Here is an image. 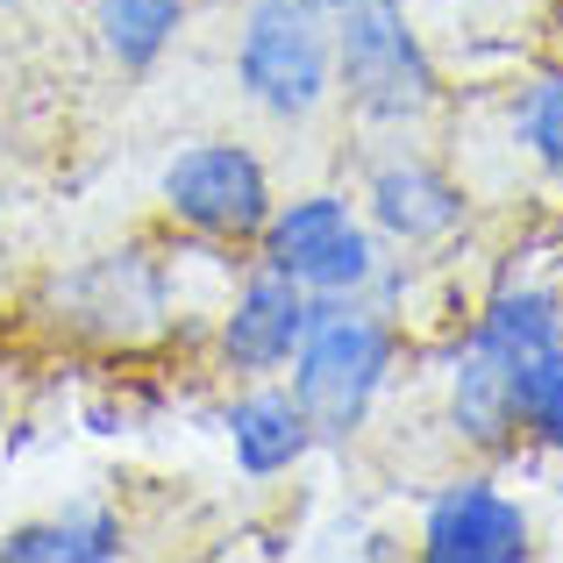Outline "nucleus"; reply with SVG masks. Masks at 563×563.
<instances>
[{
	"mask_svg": "<svg viewBox=\"0 0 563 563\" xmlns=\"http://www.w3.org/2000/svg\"><path fill=\"white\" fill-rule=\"evenodd\" d=\"M464 214H471V192L421 151L378 157L372 179H364V221H372L385 243H399V250L450 243V235L464 229Z\"/></svg>",
	"mask_w": 563,
	"mask_h": 563,
	"instance_id": "8",
	"label": "nucleus"
},
{
	"mask_svg": "<svg viewBox=\"0 0 563 563\" xmlns=\"http://www.w3.org/2000/svg\"><path fill=\"white\" fill-rule=\"evenodd\" d=\"M57 300L65 321L93 343H143V335L165 329V264L151 250H108V257L79 264L71 278H57Z\"/></svg>",
	"mask_w": 563,
	"mask_h": 563,
	"instance_id": "7",
	"label": "nucleus"
},
{
	"mask_svg": "<svg viewBox=\"0 0 563 563\" xmlns=\"http://www.w3.org/2000/svg\"><path fill=\"white\" fill-rule=\"evenodd\" d=\"M314 329V292L300 278L272 272V264H250L235 278V292L221 300V321H214V357L235 385L250 378H286L292 350L307 343Z\"/></svg>",
	"mask_w": 563,
	"mask_h": 563,
	"instance_id": "5",
	"label": "nucleus"
},
{
	"mask_svg": "<svg viewBox=\"0 0 563 563\" xmlns=\"http://www.w3.org/2000/svg\"><path fill=\"white\" fill-rule=\"evenodd\" d=\"M335 36V100L357 122L407 129L442 108V65L413 29L407 0H314Z\"/></svg>",
	"mask_w": 563,
	"mask_h": 563,
	"instance_id": "2",
	"label": "nucleus"
},
{
	"mask_svg": "<svg viewBox=\"0 0 563 563\" xmlns=\"http://www.w3.org/2000/svg\"><path fill=\"white\" fill-rule=\"evenodd\" d=\"M221 435H229V456L250 485H272L286 471H300L314 456V428H307L300 399L278 378H250L243 393L221 407Z\"/></svg>",
	"mask_w": 563,
	"mask_h": 563,
	"instance_id": "9",
	"label": "nucleus"
},
{
	"mask_svg": "<svg viewBox=\"0 0 563 563\" xmlns=\"http://www.w3.org/2000/svg\"><path fill=\"white\" fill-rule=\"evenodd\" d=\"M157 207L165 221H179L186 235L200 243H221V250H243L257 243V229L272 221L278 192H272V172L250 143H229V136H200V143H179L157 172Z\"/></svg>",
	"mask_w": 563,
	"mask_h": 563,
	"instance_id": "4",
	"label": "nucleus"
},
{
	"mask_svg": "<svg viewBox=\"0 0 563 563\" xmlns=\"http://www.w3.org/2000/svg\"><path fill=\"white\" fill-rule=\"evenodd\" d=\"M399 364V321L364 300H314V329L286 364V393L300 399L314 450H350L372 428Z\"/></svg>",
	"mask_w": 563,
	"mask_h": 563,
	"instance_id": "1",
	"label": "nucleus"
},
{
	"mask_svg": "<svg viewBox=\"0 0 563 563\" xmlns=\"http://www.w3.org/2000/svg\"><path fill=\"white\" fill-rule=\"evenodd\" d=\"M442 421L471 456H521V413H514V372L493 364L485 350L456 343L450 357V393H442Z\"/></svg>",
	"mask_w": 563,
	"mask_h": 563,
	"instance_id": "10",
	"label": "nucleus"
},
{
	"mask_svg": "<svg viewBox=\"0 0 563 563\" xmlns=\"http://www.w3.org/2000/svg\"><path fill=\"white\" fill-rule=\"evenodd\" d=\"M378 264H385V235L357 214L343 243H335L329 257L314 264L307 292H314V300H364V292H372V278H378Z\"/></svg>",
	"mask_w": 563,
	"mask_h": 563,
	"instance_id": "17",
	"label": "nucleus"
},
{
	"mask_svg": "<svg viewBox=\"0 0 563 563\" xmlns=\"http://www.w3.org/2000/svg\"><path fill=\"white\" fill-rule=\"evenodd\" d=\"M514 413H521V442L542 456H563V343L528 357L514 372Z\"/></svg>",
	"mask_w": 563,
	"mask_h": 563,
	"instance_id": "16",
	"label": "nucleus"
},
{
	"mask_svg": "<svg viewBox=\"0 0 563 563\" xmlns=\"http://www.w3.org/2000/svg\"><path fill=\"white\" fill-rule=\"evenodd\" d=\"M421 556L428 563H528L536 556V514L493 471H464L421 507Z\"/></svg>",
	"mask_w": 563,
	"mask_h": 563,
	"instance_id": "6",
	"label": "nucleus"
},
{
	"mask_svg": "<svg viewBox=\"0 0 563 563\" xmlns=\"http://www.w3.org/2000/svg\"><path fill=\"white\" fill-rule=\"evenodd\" d=\"M122 550H129L122 514L100 507V499H79L51 521H22L0 542V563H114Z\"/></svg>",
	"mask_w": 563,
	"mask_h": 563,
	"instance_id": "13",
	"label": "nucleus"
},
{
	"mask_svg": "<svg viewBox=\"0 0 563 563\" xmlns=\"http://www.w3.org/2000/svg\"><path fill=\"white\" fill-rule=\"evenodd\" d=\"M235 86L272 122H314L335 100V36L314 0H250L235 29Z\"/></svg>",
	"mask_w": 563,
	"mask_h": 563,
	"instance_id": "3",
	"label": "nucleus"
},
{
	"mask_svg": "<svg viewBox=\"0 0 563 563\" xmlns=\"http://www.w3.org/2000/svg\"><path fill=\"white\" fill-rule=\"evenodd\" d=\"M471 350H485L493 364H507V372H521L528 357H542V350L563 343V292L556 286H536V278H521V286H499L478 300V314H471Z\"/></svg>",
	"mask_w": 563,
	"mask_h": 563,
	"instance_id": "11",
	"label": "nucleus"
},
{
	"mask_svg": "<svg viewBox=\"0 0 563 563\" xmlns=\"http://www.w3.org/2000/svg\"><path fill=\"white\" fill-rule=\"evenodd\" d=\"M350 221H357V200L335 192V186L300 192V200H278L272 221L257 229V264H272V272H286V278H300V286H307L314 264L350 235Z\"/></svg>",
	"mask_w": 563,
	"mask_h": 563,
	"instance_id": "12",
	"label": "nucleus"
},
{
	"mask_svg": "<svg viewBox=\"0 0 563 563\" xmlns=\"http://www.w3.org/2000/svg\"><path fill=\"white\" fill-rule=\"evenodd\" d=\"M507 136L542 179L563 186V65H542L514 86L507 100Z\"/></svg>",
	"mask_w": 563,
	"mask_h": 563,
	"instance_id": "15",
	"label": "nucleus"
},
{
	"mask_svg": "<svg viewBox=\"0 0 563 563\" xmlns=\"http://www.w3.org/2000/svg\"><path fill=\"white\" fill-rule=\"evenodd\" d=\"M186 14H192V0H93V36L108 51V65L136 79L179 43Z\"/></svg>",
	"mask_w": 563,
	"mask_h": 563,
	"instance_id": "14",
	"label": "nucleus"
}]
</instances>
